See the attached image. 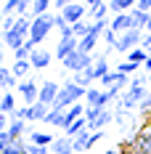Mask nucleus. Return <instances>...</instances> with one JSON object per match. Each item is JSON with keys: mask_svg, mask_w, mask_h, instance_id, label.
<instances>
[{"mask_svg": "<svg viewBox=\"0 0 151 154\" xmlns=\"http://www.w3.org/2000/svg\"><path fill=\"white\" fill-rule=\"evenodd\" d=\"M85 88H80V85H74L72 80H64V85H61L59 96H56V101H53V112H66L69 106H74V104H80L82 98H85Z\"/></svg>", "mask_w": 151, "mask_h": 154, "instance_id": "nucleus-1", "label": "nucleus"}, {"mask_svg": "<svg viewBox=\"0 0 151 154\" xmlns=\"http://www.w3.org/2000/svg\"><path fill=\"white\" fill-rule=\"evenodd\" d=\"M50 29H53V14H45V16L32 19V29H29V40H27V45H29V48H37L48 35H50Z\"/></svg>", "mask_w": 151, "mask_h": 154, "instance_id": "nucleus-2", "label": "nucleus"}, {"mask_svg": "<svg viewBox=\"0 0 151 154\" xmlns=\"http://www.w3.org/2000/svg\"><path fill=\"white\" fill-rule=\"evenodd\" d=\"M93 61H95V53H82V51H74L69 59H64V69H69V72H85V69H90Z\"/></svg>", "mask_w": 151, "mask_h": 154, "instance_id": "nucleus-3", "label": "nucleus"}, {"mask_svg": "<svg viewBox=\"0 0 151 154\" xmlns=\"http://www.w3.org/2000/svg\"><path fill=\"white\" fill-rule=\"evenodd\" d=\"M140 43H143V32L140 29H127V32H122L119 35V40H117V48L114 51H119V53H130V51H135V48H140Z\"/></svg>", "mask_w": 151, "mask_h": 154, "instance_id": "nucleus-4", "label": "nucleus"}, {"mask_svg": "<svg viewBox=\"0 0 151 154\" xmlns=\"http://www.w3.org/2000/svg\"><path fill=\"white\" fill-rule=\"evenodd\" d=\"M16 93L21 96V104H24V106H32V104L40 101V85H37L35 80H21L19 88H16Z\"/></svg>", "mask_w": 151, "mask_h": 154, "instance_id": "nucleus-5", "label": "nucleus"}, {"mask_svg": "<svg viewBox=\"0 0 151 154\" xmlns=\"http://www.w3.org/2000/svg\"><path fill=\"white\" fill-rule=\"evenodd\" d=\"M64 16V21L69 24V27H74L77 21H85V16H88V8H85V3H72V5H66L64 11H59Z\"/></svg>", "mask_w": 151, "mask_h": 154, "instance_id": "nucleus-6", "label": "nucleus"}, {"mask_svg": "<svg viewBox=\"0 0 151 154\" xmlns=\"http://www.w3.org/2000/svg\"><path fill=\"white\" fill-rule=\"evenodd\" d=\"M61 85L56 80H45L43 85H40V101L45 104V106H53V101H56V96H59Z\"/></svg>", "mask_w": 151, "mask_h": 154, "instance_id": "nucleus-7", "label": "nucleus"}, {"mask_svg": "<svg viewBox=\"0 0 151 154\" xmlns=\"http://www.w3.org/2000/svg\"><path fill=\"white\" fill-rule=\"evenodd\" d=\"M77 48H80V40L77 37H59V45H56V59H69L72 53H74Z\"/></svg>", "mask_w": 151, "mask_h": 154, "instance_id": "nucleus-8", "label": "nucleus"}, {"mask_svg": "<svg viewBox=\"0 0 151 154\" xmlns=\"http://www.w3.org/2000/svg\"><path fill=\"white\" fill-rule=\"evenodd\" d=\"M109 27L117 32V35H122V32L133 29V16H130V14H117V16H111Z\"/></svg>", "mask_w": 151, "mask_h": 154, "instance_id": "nucleus-9", "label": "nucleus"}, {"mask_svg": "<svg viewBox=\"0 0 151 154\" xmlns=\"http://www.w3.org/2000/svg\"><path fill=\"white\" fill-rule=\"evenodd\" d=\"M109 122H114V109H104L93 122H88V130H90V133H98V130H104Z\"/></svg>", "mask_w": 151, "mask_h": 154, "instance_id": "nucleus-10", "label": "nucleus"}, {"mask_svg": "<svg viewBox=\"0 0 151 154\" xmlns=\"http://www.w3.org/2000/svg\"><path fill=\"white\" fill-rule=\"evenodd\" d=\"M130 154H151V136L138 130L135 136H133V152Z\"/></svg>", "mask_w": 151, "mask_h": 154, "instance_id": "nucleus-11", "label": "nucleus"}, {"mask_svg": "<svg viewBox=\"0 0 151 154\" xmlns=\"http://www.w3.org/2000/svg\"><path fill=\"white\" fill-rule=\"evenodd\" d=\"M50 53H48L45 48H35L32 51V56H29V64H32V69H45L48 64H50Z\"/></svg>", "mask_w": 151, "mask_h": 154, "instance_id": "nucleus-12", "label": "nucleus"}, {"mask_svg": "<svg viewBox=\"0 0 151 154\" xmlns=\"http://www.w3.org/2000/svg\"><path fill=\"white\" fill-rule=\"evenodd\" d=\"M72 82L80 85V88H85V91H90L93 82H98V77H95V72H93V66H90V69H85V72H77V75L72 77Z\"/></svg>", "mask_w": 151, "mask_h": 154, "instance_id": "nucleus-13", "label": "nucleus"}, {"mask_svg": "<svg viewBox=\"0 0 151 154\" xmlns=\"http://www.w3.org/2000/svg\"><path fill=\"white\" fill-rule=\"evenodd\" d=\"M24 133H32L29 125L24 122V120H11V125H8V136H11V141H21Z\"/></svg>", "mask_w": 151, "mask_h": 154, "instance_id": "nucleus-14", "label": "nucleus"}, {"mask_svg": "<svg viewBox=\"0 0 151 154\" xmlns=\"http://www.w3.org/2000/svg\"><path fill=\"white\" fill-rule=\"evenodd\" d=\"M48 112H50V106H45L43 101L32 104V106H29V122H45Z\"/></svg>", "mask_w": 151, "mask_h": 154, "instance_id": "nucleus-15", "label": "nucleus"}, {"mask_svg": "<svg viewBox=\"0 0 151 154\" xmlns=\"http://www.w3.org/2000/svg\"><path fill=\"white\" fill-rule=\"evenodd\" d=\"M90 136H93L90 130H82L77 138H72V149H74V154L77 152H88V149L93 146V143H90Z\"/></svg>", "mask_w": 151, "mask_h": 154, "instance_id": "nucleus-16", "label": "nucleus"}, {"mask_svg": "<svg viewBox=\"0 0 151 154\" xmlns=\"http://www.w3.org/2000/svg\"><path fill=\"white\" fill-rule=\"evenodd\" d=\"M11 88H19V80L14 77L11 69L0 66V91H11Z\"/></svg>", "mask_w": 151, "mask_h": 154, "instance_id": "nucleus-17", "label": "nucleus"}, {"mask_svg": "<svg viewBox=\"0 0 151 154\" xmlns=\"http://www.w3.org/2000/svg\"><path fill=\"white\" fill-rule=\"evenodd\" d=\"M98 40H101V35L88 32V35L80 40V48H77V51H82V53H93V51H95V45H98Z\"/></svg>", "mask_w": 151, "mask_h": 154, "instance_id": "nucleus-18", "label": "nucleus"}, {"mask_svg": "<svg viewBox=\"0 0 151 154\" xmlns=\"http://www.w3.org/2000/svg\"><path fill=\"white\" fill-rule=\"evenodd\" d=\"M50 152H53V154H69V152H74V149H72V138H69V136L56 138L53 143H50Z\"/></svg>", "mask_w": 151, "mask_h": 154, "instance_id": "nucleus-19", "label": "nucleus"}, {"mask_svg": "<svg viewBox=\"0 0 151 154\" xmlns=\"http://www.w3.org/2000/svg\"><path fill=\"white\" fill-rule=\"evenodd\" d=\"M53 136L50 133H43V130H32L29 133V143H35V146H48L50 149V143H53Z\"/></svg>", "mask_w": 151, "mask_h": 154, "instance_id": "nucleus-20", "label": "nucleus"}, {"mask_svg": "<svg viewBox=\"0 0 151 154\" xmlns=\"http://www.w3.org/2000/svg\"><path fill=\"white\" fill-rule=\"evenodd\" d=\"M80 117H85V106H82V104H74V106H69L66 112H64V122H66V128H69L72 122H77Z\"/></svg>", "mask_w": 151, "mask_h": 154, "instance_id": "nucleus-21", "label": "nucleus"}, {"mask_svg": "<svg viewBox=\"0 0 151 154\" xmlns=\"http://www.w3.org/2000/svg\"><path fill=\"white\" fill-rule=\"evenodd\" d=\"M93 72H95V77H98V80L111 72V69H109V59H106V53L95 56V61H93Z\"/></svg>", "mask_w": 151, "mask_h": 154, "instance_id": "nucleus-22", "label": "nucleus"}, {"mask_svg": "<svg viewBox=\"0 0 151 154\" xmlns=\"http://www.w3.org/2000/svg\"><path fill=\"white\" fill-rule=\"evenodd\" d=\"M50 5H53V0H32V14H29V19H37V16H45Z\"/></svg>", "mask_w": 151, "mask_h": 154, "instance_id": "nucleus-23", "label": "nucleus"}, {"mask_svg": "<svg viewBox=\"0 0 151 154\" xmlns=\"http://www.w3.org/2000/svg\"><path fill=\"white\" fill-rule=\"evenodd\" d=\"M101 98H104V91H101V88H90V91L85 93V106L101 109Z\"/></svg>", "mask_w": 151, "mask_h": 154, "instance_id": "nucleus-24", "label": "nucleus"}, {"mask_svg": "<svg viewBox=\"0 0 151 154\" xmlns=\"http://www.w3.org/2000/svg\"><path fill=\"white\" fill-rule=\"evenodd\" d=\"M11 72H14L16 80H27V75L32 72V64H29V61H14Z\"/></svg>", "mask_w": 151, "mask_h": 154, "instance_id": "nucleus-25", "label": "nucleus"}, {"mask_svg": "<svg viewBox=\"0 0 151 154\" xmlns=\"http://www.w3.org/2000/svg\"><path fill=\"white\" fill-rule=\"evenodd\" d=\"M130 16H133V27L135 29H146V24H149V14H143V11H138V8H133L130 11Z\"/></svg>", "mask_w": 151, "mask_h": 154, "instance_id": "nucleus-26", "label": "nucleus"}, {"mask_svg": "<svg viewBox=\"0 0 151 154\" xmlns=\"http://www.w3.org/2000/svg\"><path fill=\"white\" fill-rule=\"evenodd\" d=\"M0 154H29V143H27L24 138H21V141H14L8 149H3Z\"/></svg>", "mask_w": 151, "mask_h": 154, "instance_id": "nucleus-27", "label": "nucleus"}, {"mask_svg": "<svg viewBox=\"0 0 151 154\" xmlns=\"http://www.w3.org/2000/svg\"><path fill=\"white\" fill-rule=\"evenodd\" d=\"M149 59V53L143 51V48H135V51H130L127 56H125V61H130V64H138V66H143V61Z\"/></svg>", "mask_w": 151, "mask_h": 154, "instance_id": "nucleus-28", "label": "nucleus"}, {"mask_svg": "<svg viewBox=\"0 0 151 154\" xmlns=\"http://www.w3.org/2000/svg\"><path fill=\"white\" fill-rule=\"evenodd\" d=\"M14 109H16V96H14L11 91H5L3 101H0V112H3V114H11Z\"/></svg>", "mask_w": 151, "mask_h": 154, "instance_id": "nucleus-29", "label": "nucleus"}, {"mask_svg": "<svg viewBox=\"0 0 151 154\" xmlns=\"http://www.w3.org/2000/svg\"><path fill=\"white\" fill-rule=\"evenodd\" d=\"M45 122L48 125H53V128H64L66 130V122H64V112H48V117H45Z\"/></svg>", "mask_w": 151, "mask_h": 154, "instance_id": "nucleus-30", "label": "nucleus"}, {"mask_svg": "<svg viewBox=\"0 0 151 154\" xmlns=\"http://www.w3.org/2000/svg\"><path fill=\"white\" fill-rule=\"evenodd\" d=\"M106 14H109V3L95 5V8H90V11H88V16H90L93 21H106Z\"/></svg>", "mask_w": 151, "mask_h": 154, "instance_id": "nucleus-31", "label": "nucleus"}, {"mask_svg": "<svg viewBox=\"0 0 151 154\" xmlns=\"http://www.w3.org/2000/svg\"><path fill=\"white\" fill-rule=\"evenodd\" d=\"M90 24H93V21H88V19H85V21H77L74 27H72V35H74L77 40H82V37L90 32Z\"/></svg>", "mask_w": 151, "mask_h": 154, "instance_id": "nucleus-32", "label": "nucleus"}, {"mask_svg": "<svg viewBox=\"0 0 151 154\" xmlns=\"http://www.w3.org/2000/svg\"><path fill=\"white\" fill-rule=\"evenodd\" d=\"M125 93H127V98H133L138 106H140V101H143V98L149 96V88H127Z\"/></svg>", "mask_w": 151, "mask_h": 154, "instance_id": "nucleus-33", "label": "nucleus"}, {"mask_svg": "<svg viewBox=\"0 0 151 154\" xmlns=\"http://www.w3.org/2000/svg\"><path fill=\"white\" fill-rule=\"evenodd\" d=\"M19 5H21V0H5L0 16H16V14H19Z\"/></svg>", "mask_w": 151, "mask_h": 154, "instance_id": "nucleus-34", "label": "nucleus"}, {"mask_svg": "<svg viewBox=\"0 0 151 154\" xmlns=\"http://www.w3.org/2000/svg\"><path fill=\"white\" fill-rule=\"evenodd\" d=\"M117 72H119V75H127V77H135V72H138V64L119 61V64H117Z\"/></svg>", "mask_w": 151, "mask_h": 154, "instance_id": "nucleus-35", "label": "nucleus"}, {"mask_svg": "<svg viewBox=\"0 0 151 154\" xmlns=\"http://www.w3.org/2000/svg\"><path fill=\"white\" fill-rule=\"evenodd\" d=\"M101 37L106 40V48H109V51H114V48H117V40H119V35L111 29V27H109V29H106L104 35H101Z\"/></svg>", "mask_w": 151, "mask_h": 154, "instance_id": "nucleus-36", "label": "nucleus"}, {"mask_svg": "<svg viewBox=\"0 0 151 154\" xmlns=\"http://www.w3.org/2000/svg\"><path fill=\"white\" fill-rule=\"evenodd\" d=\"M16 21H19V16H3V24H0V29H3V35L14 29V27H16Z\"/></svg>", "mask_w": 151, "mask_h": 154, "instance_id": "nucleus-37", "label": "nucleus"}, {"mask_svg": "<svg viewBox=\"0 0 151 154\" xmlns=\"http://www.w3.org/2000/svg\"><path fill=\"white\" fill-rule=\"evenodd\" d=\"M101 112H104V109H95V106H85V120H88V122H93V120H95V117H98Z\"/></svg>", "mask_w": 151, "mask_h": 154, "instance_id": "nucleus-38", "label": "nucleus"}, {"mask_svg": "<svg viewBox=\"0 0 151 154\" xmlns=\"http://www.w3.org/2000/svg\"><path fill=\"white\" fill-rule=\"evenodd\" d=\"M140 133L151 136V112H149V114H143V125H140Z\"/></svg>", "mask_w": 151, "mask_h": 154, "instance_id": "nucleus-39", "label": "nucleus"}, {"mask_svg": "<svg viewBox=\"0 0 151 154\" xmlns=\"http://www.w3.org/2000/svg\"><path fill=\"white\" fill-rule=\"evenodd\" d=\"M11 143H14V141H11V136H8V130H5V133H0V152H3V149H8Z\"/></svg>", "mask_w": 151, "mask_h": 154, "instance_id": "nucleus-40", "label": "nucleus"}, {"mask_svg": "<svg viewBox=\"0 0 151 154\" xmlns=\"http://www.w3.org/2000/svg\"><path fill=\"white\" fill-rule=\"evenodd\" d=\"M8 125H11V117L0 112V133H5V130H8Z\"/></svg>", "mask_w": 151, "mask_h": 154, "instance_id": "nucleus-41", "label": "nucleus"}, {"mask_svg": "<svg viewBox=\"0 0 151 154\" xmlns=\"http://www.w3.org/2000/svg\"><path fill=\"white\" fill-rule=\"evenodd\" d=\"M29 154H50V149L48 146H35V143H29Z\"/></svg>", "mask_w": 151, "mask_h": 154, "instance_id": "nucleus-42", "label": "nucleus"}, {"mask_svg": "<svg viewBox=\"0 0 151 154\" xmlns=\"http://www.w3.org/2000/svg\"><path fill=\"white\" fill-rule=\"evenodd\" d=\"M135 8H138V11H143V14H151V0H138Z\"/></svg>", "mask_w": 151, "mask_h": 154, "instance_id": "nucleus-43", "label": "nucleus"}, {"mask_svg": "<svg viewBox=\"0 0 151 154\" xmlns=\"http://www.w3.org/2000/svg\"><path fill=\"white\" fill-rule=\"evenodd\" d=\"M72 3H80V0H53V5L59 8V11H64L66 5H72Z\"/></svg>", "mask_w": 151, "mask_h": 154, "instance_id": "nucleus-44", "label": "nucleus"}, {"mask_svg": "<svg viewBox=\"0 0 151 154\" xmlns=\"http://www.w3.org/2000/svg\"><path fill=\"white\" fill-rule=\"evenodd\" d=\"M140 48H143L146 53H151V35H146V32H143V43H140Z\"/></svg>", "mask_w": 151, "mask_h": 154, "instance_id": "nucleus-45", "label": "nucleus"}, {"mask_svg": "<svg viewBox=\"0 0 151 154\" xmlns=\"http://www.w3.org/2000/svg\"><path fill=\"white\" fill-rule=\"evenodd\" d=\"M106 0H85V8L90 11V8H95V5H104Z\"/></svg>", "mask_w": 151, "mask_h": 154, "instance_id": "nucleus-46", "label": "nucleus"}, {"mask_svg": "<svg viewBox=\"0 0 151 154\" xmlns=\"http://www.w3.org/2000/svg\"><path fill=\"white\" fill-rule=\"evenodd\" d=\"M101 138H104V130H98V133H93V136H90V143H98Z\"/></svg>", "mask_w": 151, "mask_h": 154, "instance_id": "nucleus-47", "label": "nucleus"}, {"mask_svg": "<svg viewBox=\"0 0 151 154\" xmlns=\"http://www.w3.org/2000/svg\"><path fill=\"white\" fill-rule=\"evenodd\" d=\"M143 69H146V75H149V72H151V53H149V59L143 61Z\"/></svg>", "mask_w": 151, "mask_h": 154, "instance_id": "nucleus-48", "label": "nucleus"}, {"mask_svg": "<svg viewBox=\"0 0 151 154\" xmlns=\"http://www.w3.org/2000/svg\"><path fill=\"white\" fill-rule=\"evenodd\" d=\"M143 32H146V35H151V14H149V24H146V29H143Z\"/></svg>", "mask_w": 151, "mask_h": 154, "instance_id": "nucleus-49", "label": "nucleus"}, {"mask_svg": "<svg viewBox=\"0 0 151 154\" xmlns=\"http://www.w3.org/2000/svg\"><path fill=\"white\" fill-rule=\"evenodd\" d=\"M104 154H122V152H119V149H106Z\"/></svg>", "mask_w": 151, "mask_h": 154, "instance_id": "nucleus-50", "label": "nucleus"}, {"mask_svg": "<svg viewBox=\"0 0 151 154\" xmlns=\"http://www.w3.org/2000/svg\"><path fill=\"white\" fill-rule=\"evenodd\" d=\"M0 66H3V51H0Z\"/></svg>", "mask_w": 151, "mask_h": 154, "instance_id": "nucleus-51", "label": "nucleus"}, {"mask_svg": "<svg viewBox=\"0 0 151 154\" xmlns=\"http://www.w3.org/2000/svg\"><path fill=\"white\" fill-rule=\"evenodd\" d=\"M3 96H5V91H0V101H3Z\"/></svg>", "mask_w": 151, "mask_h": 154, "instance_id": "nucleus-52", "label": "nucleus"}, {"mask_svg": "<svg viewBox=\"0 0 151 154\" xmlns=\"http://www.w3.org/2000/svg\"><path fill=\"white\" fill-rule=\"evenodd\" d=\"M0 24H3V16H0Z\"/></svg>", "mask_w": 151, "mask_h": 154, "instance_id": "nucleus-53", "label": "nucleus"}, {"mask_svg": "<svg viewBox=\"0 0 151 154\" xmlns=\"http://www.w3.org/2000/svg\"><path fill=\"white\" fill-rule=\"evenodd\" d=\"M0 11H3V5H0Z\"/></svg>", "mask_w": 151, "mask_h": 154, "instance_id": "nucleus-54", "label": "nucleus"}, {"mask_svg": "<svg viewBox=\"0 0 151 154\" xmlns=\"http://www.w3.org/2000/svg\"><path fill=\"white\" fill-rule=\"evenodd\" d=\"M0 51H3V45H0Z\"/></svg>", "mask_w": 151, "mask_h": 154, "instance_id": "nucleus-55", "label": "nucleus"}, {"mask_svg": "<svg viewBox=\"0 0 151 154\" xmlns=\"http://www.w3.org/2000/svg\"><path fill=\"white\" fill-rule=\"evenodd\" d=\"M69 154H74V152H69Z\"/></svg>", "mask_w": 151, "mask_h": 154, "instance_id": "nucleus-56", "label": "nucleus"}]
</instances>
